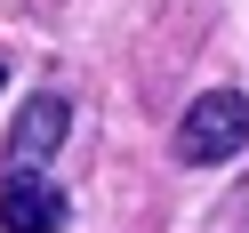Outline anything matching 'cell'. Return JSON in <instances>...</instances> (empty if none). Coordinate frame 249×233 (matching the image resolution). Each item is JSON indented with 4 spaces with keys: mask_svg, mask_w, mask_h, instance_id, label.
I'll return each mask as SVG.
<instances>
[{
    "mask_svg": "<svg viewBox=\"0 0 249 233\" xmlns=\"http://www.w3.org/2000/svg\"><path fill=\"white\" fill-rule=\"evenodd\" d=\"M241 145H249V97L241 89H201V97L177 113V145L169 153H177L185 169H217Z\"/></svg>",
    "mask_w": 249,
    "mask_h": 233,
    "instance_id": "obj_1",
    "label": "cell"
},
{
    "mask_svg": "<svg viewBox=\"0 0 249 233\" xmlns=\"http://www.w3.org/2000/svg\"><path fill=\"white\" fill-rule=\"evenodd\" d=\"M0 233H65V185L40 169L0 177Z\"/></svg>",
    "mask_w": 249,
    "mask_h": 233,
    "instance_id": "obj_2",
    "label": "cell"
},
{
    "mask_svg": "<svg viewBox=\"0 0 249 233\" xmlns=\"http://www.w3.org/2000/svg\"><path fill=\"white\" fill-rule=\"evenodd\" d=\"M65 129H72L65 89H40V97H24L17 129H8V169H49V153L65 145Z\"/></svg>",
    "mask_w": 249,
    "mask_h": 233,
    "instance_id": "obj_3",
    "label": "cell"
},
{
    "mask_svg": "<svg viewBox=\"0 0 249 233\" xmlns=\"http://www.w3.org/2000/svg\"><path fill=\"white\" fill-rule=\"evenodd\" d=\"M0 81H8V72H0Z\"/></svg>",
    "mask_w": 249,
    "mask_h": 233,
    "instance_id": "obj_4",
    "label": "cell"
}]
</instances>
